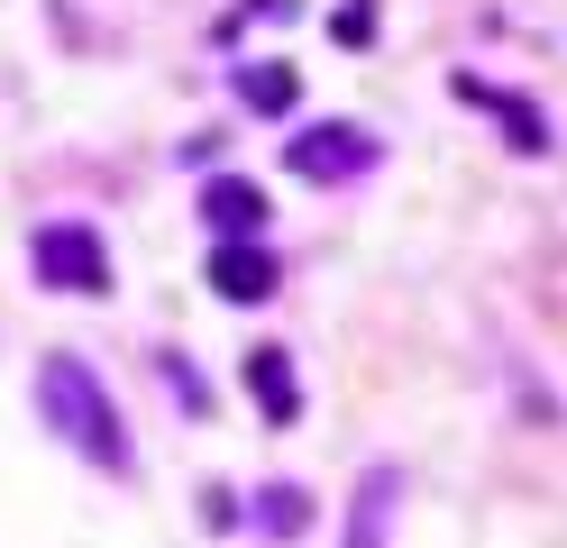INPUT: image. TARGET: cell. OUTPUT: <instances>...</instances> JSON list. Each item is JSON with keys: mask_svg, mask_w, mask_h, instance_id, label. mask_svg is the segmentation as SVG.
<instances>
[{"mask_svg": "<svg viewBox=\"0 0 567 548\" xmlns=\"http://www.w3.org/2000/svg\"><path fill=\"white\" fill-rule=\"evenodd\" d=\"M38 412H47V430H55V438H74L92 466L128 475V430H120L111 393H101V375H92L83 356H47V365H38Z\"/></svg>", "mask_w": 567, "mask_h": 548, "instance_id": "cell-1", "label": "cell"}, {"mask_svg": "<svg viewBox=\"0 0 567 548\" xmlns=\"http://www.w3.org/2000/svg\"><path fill=\"white\" fill-rule=\"evenodd\" d=\"M28 266H38V283L47 292H111V247H101V229L92 219H47L38 229V247H28Z\"/></svg>", "mask_w": 567, "mask_h": 548, "instance_id": "cell-2", "label": "cell"}, {"mask_svg": "<svg viewBox=\"0 0 567 548\" xmlns=\"http://www.w3.org/2000/svg\"><path fill=\"white\" fill-rule=\"evenodd\" d=\"M284 156H293V174H311V183H348V174L375 165V137L348 128V120H330V128H302Z\"/></svg>", "mask_w": 567, "mask_h": 548, "instance_id": "cell-3", "label": "cell"}, {"mask_svg": "<svg viewBox=\"0 0 567 548\" xmlns=\"http://www.w3.org/2000/svg\"><path fill=\"white\" fill-rule=\"evenodd\" d=\"M210 292H220V302H275V256L257 238H220V256H210Z\"/></svg>", "mask_w": 567, "mask_h": 548, "instance_id": "cell-4", "label": "cell"}, {"mask_svg": "<svg viewBox=\"0 0 567 548\" xmlns=\"http://www.w3.org/2000/svg\"><path fill=\"white\" fill-rule=\"evenodd\" d=\"M202 219H210L220 238H257V229H266V193H257L247 174H220V183H202Z\"/></svg>", "mask_w": 567, "mask_h": 548, "instance_id": "cell-5", "label": "cell"}, {"mask_svg": "<svg viewBox=\"0 0 567 548\" xmlns=\"http://www.w3.org/2000/svg\"><path fill=\"white\" fill-rule=\"evenodd\" d=\"M247 393H257V412L284 430V421H293L302 412V384H293V356H284V348H257V356H247Z\"/></svg>", "mask_w": 567, "mask_h": 548, "instance_id": "cell-6", "label": "cell"}, {"mask_svg": "<svg viewBox=\"0 0 567 548\" xmlns=\"http://www.w3.org/2000/svg\"><path fill=\"white\" fill-rule=\"evenodd\" d=\"M394 494H403V475H394V466H375L367 485H358V521H348V548H384V511H394Z\"/></svg>", "mask_w": 567, "mask_h": 548, "instance_id": "cell-7", "label": "cell"}, {"mask_svg": "<svg viewBox=\"0 0 567 548\" xmlns=\"http://www.w3.org/2000/svg\"><path fill=\"white\" fill-rule=\"evenodd\" d=\"M293 92H302L293 64H247V73H238V101L266 110V120H284V110H293Z\"/></svg>", "mask_w": 567, "mask_h": 548, "instance_id": "cell-8", "label": "cell"}, {"mask_svg": "<svg viewBox=\"0 0 567 548\" xmlns=\"http://www.w3.org/2000/svg\"><path fill=\"white\" fill-rule=\"evenodd\" d=\"M302 511H311L302 494H266V530H302Z\"/></svg>", "mask_w": 567, "mask_h": 548, "instance_id": "cell-9", "label": "cell"}]
</instances>
